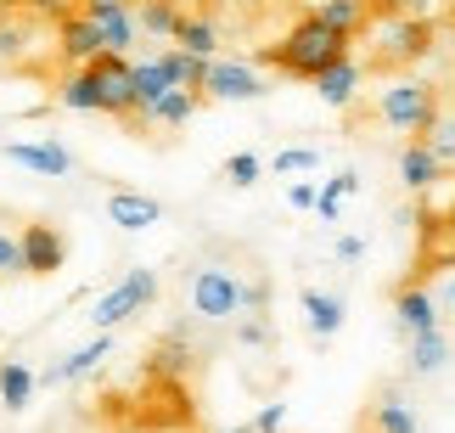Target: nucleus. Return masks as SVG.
I'll return each instance as SVG.
<instances>
[{
  "label": "nucleus",
  "instance_id": "1",
  "mask_svg": "<svg viewBox=\"0 0 455 433\" xmlns=\"http://www.w3.org/2000/svg\"><path fill=\"white\" fill-rule=\"evenodd\" d=\"M348 57V34H338V28H326L315 12H304L299 23H292L275 45H265L259 51V62H270L275 74H287V79H321L331 62H343Z\"/></svg>",
  "mask_w": 455,
  "mask_h": 433
},
{
  "label": "nucleus",
  "instance_id": "2",
  "mask_svg": "<svg viewBox=\"0 0 455 433\" xmlns=\"http://www.w3.org/2000/svg\"><path fill=\"white\" fill-rule=\"evenodd\" d=\"M242 282L248 276H236L225 259H197V265L186 270V316L203 321V326H225L242 316Z\"/></svg>",
  "mask_w": 455,
  "mask_h": 433
},
{
  "label": "nucleus",
  "instance_id": "3",
  "mask_svg": "<svg viewBox=\"0 0 455 433\" xmlns=\"http://www.w3.org/2000/svg\"><path fill=\"white\" fill-rule=\"evenodd\" d=\"M377 118L399 135H427V124L439 118V91L427 79H388L377 91Z\"/></svg>",
  "mask_w": 455,
  "mask_h": 433
},
{
  "label": "nucleus",
  "instance_id": "4",
  "mask_svg": "<svg viewBox=\"0 0 455 433\" xmlns=\"http://www.w3.org/2000/svg\"><path fill=\"white\" fill-rule=\"evenodd\" d=\"M152 299H157V270H152V265H130V270L91 304V326H96V333H113V326L135 321L141 309H152Z\"/></svg>",
  "mask_w": 455,
  "mask_h": 433
},
{
  "label": "nucleus",
  "instance_id": "5",
  "mask_svg": "<svg viewBox=\"0 0 455 433\" xmlns=\"http://www.w3.org/2000/svg\"><path fill=\"white\" fill-rule=\"evenodd\" d=\"M371 40H377L371 45V68L394 74V68H411V62H422L433 51V23H427V17L399 12V17H388V23H377Z\"/></svg>",
  "mask_w": 455,
  "mask_h": 433
},
{
  "label": "nucleus",
  "instance_id": "6",
  "mask_svg": "<svg viewBox=\"0 0 455 433\" xmlns=\"http://www.w3.org/2000/svg\"><path fill=\"white\" fill-rule=\"evenodd\" d=\"M91 74L101 84V113L118 118V124L141 130V101H135V62L118 57V51H101V57L91 62Z\"/></svg>",
  "mask_w": 455,
  "mask_h": 433
},
{
  "label": "nucleus",
  "instance_id": "7",
  "mask_svg": "<svg viewBox=\"0 0 455 433\" xmlns=\"http://www.w3.org/2000/svg\"><path fill=\"white\" fill-rule=\"evenodd\" d=\"M203 96L208 101H265L270 96V79L259 74L253 62L214 57V62H208V79H203Z\"/></svg>",
  "mask_w": 455,
  "mask_h": 433
},
{
  "label": "nucleus",
  "instance_id": "8",
  "mask_svg": "<svg viewBox=\"0 0 455 433\" xmlns=\"http://www.w3.org/2000/svg\"><path fill=\"white\" fill-rule=\"evenodd\" d=\"M17 242H23V276H57L68 265V237L51 220H28Z\"/></svg>",
  "mask_w": 455,
  "mask_h": 433
},
{
  "label": "nucleus",
  "instance_id": "9",
  "mask_svg": "<svg viewBox=\"0 0 455 433\" xmlns=\"http://www.w3.org/2000/svg\"><path fill=\"white\" fill-rule=\"evenodd\" d=\"M0 158L17 164V169H28V175H45V180H62V175H74V152H68L62 141H0Z\"/></svg>",
  "mask_w": 455,
  "mask_h": 433
},
{
  "label": "nucleus",
  "instance_id": "10",
  "mask_svg": "<svg viewBox=\"0 0 455 433\" xmlns=\"http://www.w3.org/2000/svg\"><path fill=\"white\" fill-rule=\"evenodd\" d=\"M79 12L96 23L101 45H108V51H118V57H130L135 34H141V23H135V12H130V0H84Z\"/></svg>",
  "mask_w": 455,
  "mask_h": 433
},
{
  "label": "nucleus",
  "instance_id": "11",
  "mask_svg": "<svg viewBox=\"0 0 455 433\" xmlns=\"http://www.w3.org/2000/svg\"><path fill=\"white\" fill-rule=\"evenodd\" d=\"M394 326H399V338H416V333H433V326H444L439 299H433L427 282H405V287L394 293Z\"/></svg>",
  "mask_w": 455,
  "mask_h": 433
},
{
  "label": "nucleus",
  "instance_id": "12",
  "mask_svg": "<svg viewBox=\"0 0 455 433\" xmlns=\"http://www.w3.org/2000/svg\"><path fill=\"white\" fill-rule=\"evenodd\" d=\"M101 360H113V333H96L91 343H79L74 355H62L57 366H45L40 383H51V389H74V383H84V377L101 372Z\"/></svg>",
  "mask_w": 455,
  "mask_h": 433
},
{
  "label": "nucleus",
  "instance_id": "13",
  "mask_svg": "<svg viewBox=\"0 0 455 433\" xmlns=\"http://www.w3.org/2000/svg\"><path fill=\"white\" fill-rule=\"evenodd\" d=\"M51 28H57V51H62L68 68H91L101 51H108V45H101V34H96V23L84 12H68L62 23H51Z\"/></svg>",
  "mask_w": 455,
  "mask_h": 433
},
{
  "label": "nucleus",
  "instance_id": "14",
  "mask_svg": "<svg viewBox=\"0 0 455 433\" xmlns=\"http://www.w3.org/2000/svg\"><path fill=\"white\" fill-rule=\"evenodd\" d=\"M299 309H304V326H309L315 343H331V338L343 333V316H348L343 293H326V287H304L299 293Z\"/></svg>",
  "mask_w": 455,
  "mask_h": 433
},
{
  "label": "nucleus",
  "instance_id": "15",
  "mask_svg": "<svg viewBox=\"0 0 455 433\" xmlns=\"http://www.w3.org/2000/svg\"><path fill=\"white\" fill-rule=\"evenodd\" d=\"M108 225H118V231H152V225H164V203L147 197V192H130V186H113Z\"/></svg>",
  "mask_w": 455,
  "mask_h": 433
},
{
  "label": "nucleus",
  "instance_id": "16",
  "mask_svg": "<svg viewBox=\"0 0 455 433\" xmlns=\"http://www.w3.org/2000/svg\"><path fill=\"white\" fill-rule=\"evenodd\" d=\"M365 428L371 433H422V417L405 400V389H377L371 405H365Z\"/></svg>",
  "mask_w": 455,
  "mask_h": 433
},
{
  "label": "nucleus",
  "instance_id": "17",
  "mask_svg": "<svg viewBox=\"0 0 455 433\" xmlns=\"http://www.w3.org/2000/svg\"><path fill=\"white\" fill-rule=\"evenodd\" d=\"M444 175L450 169L439 164V152H433L422 135H411V141L399 147V186H405V192H433Z\"/></svg>",
  "mask_w": 455,
  "mask_h": 433
},
{
  "label": "nucleus",
  "instance_id": "18",
  "mask_svg": "<svg viewBox=\"0 0 455 433\" xmlns=\"http://www.w3.org/2000/svg\"><path fill=\"white\" fill-rule=\"evenodd\" d=\"M360 79H365V62H355V57H343V62H331L321 79H315V96L326 101V108H338V113H348L360 101Z\"/></svg>",
  "mask_w": 455,
  "mask_h": 433
},
{
  "label": "nucleus",
  "instance_id": "19",
  "mask_svg": "<svg viewBox=\"0 0 455 433\" xmlns=\"http://www.w3.org/2000/svg\"><path fill=\"white\" fill-rule=\"evenodd\" d=\"M405 343H411V349H405L411 377H439L450 360H455V343H450L444 326H433V333H416V338H405Z\"/></svg>",
  "mask_w": 455,
  "mask_h": 433
},
{
  "label": "nucleus",
  "instance_id": "20",
  "mask_svg": "<svg viewBox=\"0 0 455 433\" xmlns=\"http://www.w3.org/2000/svg\"><path fill=\"white\" fill-rule=\"evenodd\" d=\"M34 389H40V372L28 366V360H17V355H6L0 360V411H28V400H34Z\"/></svg>",
  "mask_w": 455,
  "mask_h": 433
},
{
  "label": "nucleus",
  "instance_id": "21",
  "mask_svg": "<svg viewBox=\"0 0 455 433\" xmlns=\"http://www.w3.org/2000/svg\"><path fill=\"white\" fill-rule=\"evenodd\" d=\"M197 108H203L197 91H169V96H157L152 108L141 113V130H180V124L197 118Z\"/></svg>",
  "mask_w": 455,
  "mask_h": 433
},
{
  "label": "nucleus",
  "instance_id": "22",
  "mask_svg": "<svg viewBox=\"0 0 455 433\" xmlns=\"http://www.w3.org/2000/svg\"><path fill=\"white\" fill-rule=\"evenodd\" d=\"M57 101H62L68 113H101V84H96V74H91V68H68L62 84H57Z\"/></svg>",
  "mask_w": 455,
  "mask_h": 433
},
{
  "label": "nucleus",
  "instance_id": "23",
  "mask_svg": "<svg viewBox=\"0 0 455 433\" xmlns=\"http://www.w3.org/2000/svg\"><path fill=\"white\" fill-rule=\"evenodd\" d=\"M315 17L355 40V34H365V23H371V6H365V0H315Z\"/></svg>",
  "mask_w": 455,
  "mask_h": 433
},
{
  "label": "nucleus",
  "instance_id": "24",
  "mask_svg": "<svg viewBox=\"0 0 455 433\" xmlns=\"http://www.w3.org/2000/svg\"><path fill=\"white\" fill-rule=\"evenodd\" d=\"M135 23H141V34H152V40H174V34H180V23H186V12L174 6V0H141Z\"/></svg>",
  "mask_w": 455,
  "mask_h": 433
},
{
  "label": "nucleus",
  "instance_id": "25",
  "mask_svg": "<svg viewBox=\"0 0 455 433\" xmlns=\"http://www.w3.org/2000/svg\"><path fill=\"white\" fill-rule=\"evenodd\" d=\"M169 91H180V84H174V74H169V62H164V57L135 62V101H141V113L152 108L157 96H169Z\"/></svg>",
  "mask_w": 455,
  "mask_h": 433
},
{
  "label": "nucleus",
  "instance_id": "26",
  "mask_svg": "<svg viewBox=\"0 0 455 433\" xmlns=\"http://www.w3.org/2000/svg\"><path fill=\"white\" fill-rule=\"evenodd\" d=\"M174 45H180V51H191V57H214V51H220V23H214V17H186V23H180V34H174Z\"/></svg>",
  "mask_w": 455,
  "mask_h": 433
},
{
  "label": "nucleus",
  "instance_id": "27",
  "mask_svg": "<svg viewBox=\"0 0 455 433\" xmlns=\"http://www.w3.org/2000/svg\"><path fill=\"white\" fill-rule=\"evenodd\" d=\"M355 192H360V175H355V169H338L331 180H321V203H315V214H321L326 225H338L343 197H355Z\"/></svg>",
  "mask_w": 455,
  "mask_h": 433
},
{
  "label": "nucleus",
  "instance_id": "28",
  "mask_svg": "<svg viewBox=\"0 0 455 433\" xmlns=\"http://www.w3.org/2000/svg\"><path fill=\"white\" fill-rule=\"evenodd\" d=\"M28 40H34L28 12H0V62H23Z\"/></svg>",
  "mask_w": 455,
  "mask_h": 433
},
{
  "label": "nucleus",
  "instance_id": "29",
  "mask_svg": "<svg viewBox=\"0 0 455 433\" xmlns=\"http://www.w3.org/2000/svg\"><path fill=\"white\" fill-rule=\"evenodd\" d=\"M259 175H265V158H259V152H231V158H225V169H220V180L236 186V192L259 186Z\"/></svg>",
  "mask_w": 455,
  "mask_h": 433
},
{
  "label": "nucleus",
  "instance_id": "30",
  "mask_svg": "<svg viewBox=\"0 0 455 433\" xmlns=\"http://www.w3.org/2000/svg\"><path fill=\"white\" fill-rule=\"evenodd\" d=\"M422 141H427L433 152H439V164H444V169H455V113H444V108H439V118L427 124Z\"/></svg>",
  "mask_w": 455,
  "mask_h": 433
},
{
  "label": "nucleus",
  "instance_id": "31",
  "mask_svg": "<svg viewBox=\"0 0 455 433\" xmlns=\"http://www.w3.org/2000/svg\"><path fill=\"white\" fill-rule=\"evenodd\" d=\"M275 175H309V169H321V147H282L270 158Z\"/></svg>",
  "mask_w": 455,
  "mask_h": 433
},
{
  "label": "nucleus",
  "instance_id": "32",
  "mask_svg": "<svg viewBox=\"0 0 455 433\" xmlns=\"http://www.w3.org/2000/svg\"><path fill=\"white\" fill-rule=\"evenodd\" d=\"M236 343H242V349H270V343H275L270 316H236Z\"/></svg>",
  "mask_w": 455,
  "mask_h": 433
},
{
  "label": "nucleus",
  "instance_id": "33",
  "mask_svg": "<svg viewBox=\"0 0 455 433\" xmlns=\"http://www.w3.org/2000/svg\"><path fill=\"white\" fill-rule=\"evenodd\" d=\"M17 270H23V242L12 231H0V282H12Z\"/></svg>",
  "mask_w": 455,
  "mask_h": 433
},
{
  "label": "nucleus",
  "instance_id": "34",
  "mask_svg": "<svg viewBox=\"0 0 455 433\" xmlns=\"http://www.w3.org/2000/svg\"><path fill=\"white\" fill-rule=\"evenodd\" d=\"M28 17H45V23H62L68 12H79V0H23Z\"/></svg>",
  "mask_w": 455,
  "mask_h": 433
},
{
  "label": "nucleus",
  "instance_id": "35",
  "mask_svg": "<svg viewBox=\"0 0 455 433\" xmlns=\"http://www.w3.org/2000/svg\"><path fill=\"white\" fill-rule=\"evenodd\" d=\"M287 203H292L299 214H315V203H321V186H315V180H292V186H287Z\"/></svg>",
  "mask_w": 455,
  "mask_h": 433
},
{
  "label": "nucleus",
  "instance_id": "36",
  "mask_svg": "<svg viewBox=\"0 0 455 433\" xmlns=\"http://www.w3.org/2000/svg\"><path fill=\"white\" fill-rule=\"evenodd\" d=\"M282 428H287V405H265L253 417V433H282Z\"/></svg>",
  "mask_w": 455,
  "mask_h": 433
},
{
  "label": "nucleus",
  "instance_id": "37",
  "mask_svg": "<svg viewBox=\"0 0 455 433\" xmlns=\"http://www.w3.org/2000/svg\"><path fill=\"white\" fill-rule=\"evenodd\" d=\"M331 253H338L343 265H360V259H365V237H338V242H331Z\"/></svg>",
  "mask_w": 455,
  "mask_h": 433
},
{
  "label": "nucleus",
  "instance_id": "38",
  "mask_svg": "<svg viewBox=\"0 0 455 433\" xmlns=\"http://www.w3.org/2000/svg\"><path fill=\"white\" fill-rule=\"evenodd\" d=\"M433 299H439V316H444V321H455V270L444 276L439 287H433Z\"/></svg>",
  "mask_w": 455,
  "mask_h": 433
},
{
  "label": "nucleus",
  "instance_id": "39",
  "mask_svg": "<svg viewBox=\"0 0 455 433\" xmlns=\"http://www.w3.org/2000/svg\"><path fill=\"white\" fill-rule=\"evenodd\" d=\"M0 12H23V0H0Z\"/></svg>",
  "mask_w": 455,
  "mask_h": 433
},
{
  "label": "nucleus",
  "instance_id": "40",
  "mask_svg": "<svg viewBox=\"0 0 455 433\" xmlns=\"http://www.w3.org/2000/svg\"><path fill=\"white\" fill-rule=\"evenodd\" d=\"M225 433H253V422H242V428H225Z\"/></svg>",
  "mask_w": 455,
  "mask_h": 433
},
{
  "label": "nucleus",
  "instance_id": "41",
  "mask_svg": "<svg viewBox=\"0 0 455 433\" xmlns=\"http://www.w3.org/2000/svg\"><path fill=\"white\" fill-rule=\"evenodd\" d=\"M79 6H84V0H79Z\"/></svg>",
  "mask_w": 455,
  "mask_h": 433
}]
</instances>
